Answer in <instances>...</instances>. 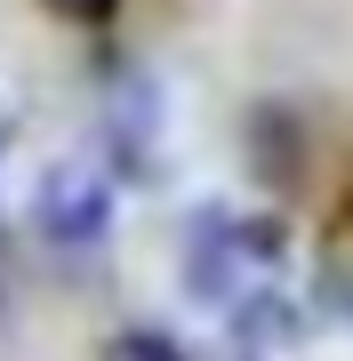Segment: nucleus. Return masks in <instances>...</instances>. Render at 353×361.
Listing matches in <instances>:
<instances>
[{"label": "nucleus", "mask_w": 353, "mask_h": 361, "mask_svg": "<svg viewBox=\"0 0 353 361\" xmlns=\"http://www.w3.org/2000/svg\"><path fill=\"white\" fill-rule=\"evenodd\" d=\"M97 361H185V353H177V337H161V329H120Z\"/></svg>", "instance_id": "obj_2"}, {"label": "nucleus", "mask_w": 353, "mask_h": 361, "mask_svg": "<svg viewBox=\"0 0 353 361\" xmlns=\"http://www.w3.org/2000/svg\"><path fill=\"white\" fill-rule=\"evenodd\" d=\"M120 0H49V16H65V25H113Z\"/></svg>", "instance_id": "obj_3"}, {"label": "nucleus", "mask_w": 353, "mask_h": 361, "mask_svg": "<svg viewBox=\"0 0 353 361\" xmlns=\"http://www.w3.org/2000/svg\"><path fill=\"white\" fill-rule=\"evenodd\" d=\"M32 225L49 233L56 249L97 241V233L113 225V193H105V177H97V169H49V177H40V193H32Z\"/></svg>", "instance_id": "obj_1"}]
</instances>
